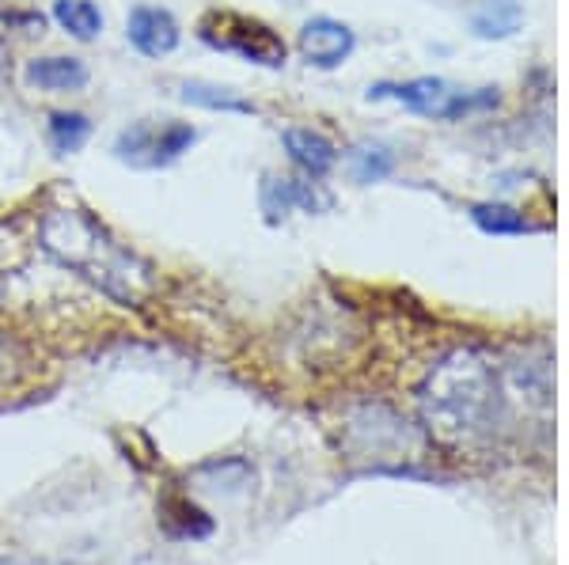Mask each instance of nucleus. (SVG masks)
I'll use <instances>...</instances> for the list:
<instances>
[{"mask_svg": "<svg viewBox=\"0 0 569 565\" xmlns=\"http://www.w3.org/2000/svg\"><path fill=\"white\" fill-rule=\"evenodd\" d=\"M42 248L61 266L77 270L80 278L103 289L107 296L122 300V304H137L152 289V270L84 209H53V213H46Z\"/></svg>", "mask_w": 569, "mask_h": 565, "instance_id": "obj_1", "label": "nucleus"}, {"mask_svg": "<svg viewBox=\"0 0 569 565\" xmlns=\"http://www.w3.org/2000/svg\"><path fill=\"white\" fill-rule=\"evenodd\" d=\"M426 410L445 433H471L493 410V376L475 353H456L433 372Z\"/></svg>", "mask_w": 569, "mask_h": 565, "instance_id": "obj_2", "label": "nucleus"}, {"mask_svg": "<svg viewBox=\"0 0 569 565\" xmlns=\"http://www.w3.org/2000/svg\"><path fill=\"white\" fill-rule=\"evenodd\" d=\"M198 34L206 39L213 50L236 53L243 61H254V65L266 69H281L284 65V42L278 31H270L262 20H251V16L240 12H206L198 23Z\"/></svg>", "mask_w": 569, "mask_h": 565, "instance_id": "obj_3", "label": "nucleus"}, {"mask_svg": "<svg viewBox=\"0 0 569 565\" xmlns=\"http://www.w3.org/2000/svg\"><path fill=\"white\" fill-rule=\"evenodd\" d=\"M369 95L395 99V103H402L407 111L426 114V118H463L471 111H482V107L498 103V91L493 88L460 91L440 77H418V80H407V84H376Z\"/></svg>", "mask_w": 569, "mask_h": 565, "instance_id": "obj_4", "label": "nucleus"}, {"mask_svg": "<svg viewBox=\"0 0 569 565\" xmlns=\"http://www.w3.org/2000/svg\"><path fill=\"white\" fill-rule=\"evenodd\" d=\"M194 125L190 122H152V118H141V122L126 125L114 141V157L122 163H130L137 171H156L176 163L182 152H190L194 144Z\"/></svg>", "mask_w": 569, "mask_h": 565, "instance_id": "obj_5", "label": "nucleus"}, {"mask_svg": "<svg viewBox=\"0 0 569 565\" xmlns=\"http://www.w3.org/2000/svg\"><path fill=\"white\" fill-rule=\"evenodd\" d=\"M126 39H130L133 50L144 53V58H168V53L179 50L182 31L168 8L137 4L130 8V20H126Z\"/></svg>", "mask_w": 569, "mask_h": 565, "instance_id": "obj_6", "label": "nucleus"}, {"mask_svg": "<svg viewBox=\"0 0 569 565\" xmlns=\"http://www.w3.org/2000/svg\"><path fill=\"white\" fill-rule=\"evenodd\" d=\"M300 53H305L308 65L316 69H338L353 53V31L346 23L330 20V16H316L300 27Z\"/></svg>", "mask_w": 569, "mask_h": 565, "instance_id": "obj_7", "label": "nucleus"}, {"mask_svg": "<svg viewBox=\"0 0 569 565\" xmlns=\"http://www.w3.org/2000/svg\"><path fill=\"white\" fill-rule=\"evenodd\" d=\"M259 202L262 213L270 221H278L284 213H316V209H327L330 198L319 194L316 182H297V179H278V175H266L262 190H259Z\"/></svg>", "mask_w": 569, "mask_h": 565, "instance_id": "obj_8", "label": "nucleus"}, {"mask_svg": "<svg viewBox=\"0 0 569 565\" xmlns=\"http://www.w3.org/2000/svg\"><path fill=\"white\" fill-rule=\"evenodd\" d=\"M284 152H289V160L297 163L305 175L311 179H323L330 168L338 163V149L330 144V137H323L319 130H305V125H292V130H284Z\"/></svg>", "mask_w": 569, "mask_h": 565, "instance_id": "obj_9", "label": "nucleus"}, {"mask_svg": "<svg viewBox=\"0 0 569 565\" xmlns=\"http://www.w3.org/2000/svg\"><path fill=\"white\" fill-rule=\"evenodd\" d=\"M23 77L39 91H80L88 88L91 72L80 58H34L27 61Z\"/></svg>", "mask_w": 569, "mask_h": 565, "instance_id": "obj_10", "label": "nucleus"}, {"mask_svg": "<svg viewBox=\"0 0 569 565\" xmlns=\"http://www.w3.org/2000/svg\"><path fill=\"white\" fill-rule=\"evenodd\" d=\"M179 99L213 114H254L251 99H243L236 88L209 84V80H187V84H179Z\"/></svg>", "mask_w": 569, "mask_h": 565, "instance_id": "obj_11", "label": "nucleus"}, {"mask_svg": "<svg viewBox=\"0 0 569 565\" xmlns=\"http://www.w3.org/2000/svg\"><path fill=\"white\" fill-rule=\"evenodd\" d=\"M53 20L77 42H96L103 34V12L96 0H53Z\"/></svg>", "mask_w": 569, "mask_h": 565, "instance_id": "obj_12", "label": "nucleus"}, {"mask_svg": "<svg viewBox=\"0 0 569 565\" xmlns=\"http://www.w3.org/2000/svg\"><path fill=\"white\" fill-rule=\"evenodd\" d=\"M91 137V122L88 114L80 111H58L50 114V125H46V141L58 157H77L80 149L88 144Z\"/></svg>", "mask_w": 569, "mask_h": 565, "instance_id": "obj_13", "label": "nucleus"}, {"mask_svg": "<svg viewBox=\"0 0 569 565\" xmlns=\"http://www.w3.org/2000/svg\"><path fill=\"white\" fill-rule=\"evenodd\" d=\"M520 20H525L520 0H486L475 12V34H482V39H509L520 27Z\"/></svg>", "mask_w": 569, "mask_h": 565, "instance_id": "obj_14", "label": "nucleus"}, {"mask_svg": "<svg viewBox=\"0 0 569 565\" xmlns=\"http://www.w3.org/2000/svg\"><path fill=\"white\" fill-rule=\"evenodd\" d=\"M350 171L357 182H380L395 171V152L380 141H365L350 152Z\"/></svg>", "mask_w": 569, "mask_h": 565, "instance_id": "obj_15", "label": "nucleus"}, {"mask_svg": "<svg viewBox=\"0 0 569 565\" xmlns=\"http://www.w3.org/2000/svg\"><path fill=\"white\" fill-rule=\"evenodd\" d=\"M475 221L486 232H528V221L509 205H475Z\"/></svg>", "mask_w": 569, "mask_h": 565, "instance_id": "obj_16", "label": "nucleus"}, {"mask_svg": "<svg viewBox=\"0 0 569 565\" xmlns=\"http://www.w3.org/2000/svg\"><path fill=\"white\" fill-rule=\"evenodd\" d=\"M0 65H4V46H0Z\"/></svg>", "mask_w": 569, "mask_h": 565, "instance_id": "obj_17", "label": "nucleus"}]
</instances>
